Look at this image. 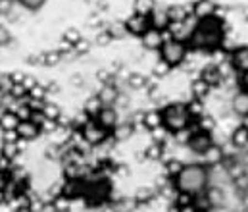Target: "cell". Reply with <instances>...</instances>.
<instances>
[{
    "label": "cell",
    "instance_id": "6da1fadb",
    "mask_svg": "<svg viewBox=\"0 0 248 212\" xmlns=\"http://www.w3.org/2000/svg\"><path fill=\"white\" fill-rule=\"evenodd\" d=\"M223 41H225V23L223 19L214 16V17L196 21L192 37L188 41V49L198 52H216L221 49Z\"/></svg>",
    "mask_w": 248,
    "mask_h": 212
},
{
    "label": "cell",
    "instance_id": "7a4b0ae2",
    "mask_svg": "<svg viewBox=\"0 0 248 212\" xmlns=\"http://www.w3.org/2000/svg\"><path fill=\"white\" fill-rule=\"evenodd\" d=\"M173 187L177 193H185L188 197L196 199L202 197L210 187V170L202 162L185 164L179 176L173 179Z\"/></svg>",
    "mask_w": 248,
    "mask_h": 212
},
{
    "label": "cell",
    "instance_id": "3957f363",
    "mask_svg": "<svg viewBox=\"0 0 248 212\" xmlns=\"http://www.w3.org/2000/svg\"><path fill=\"white\" fill-rule=\"evenodd\" d=\"M162 120H164V130L171 135H177L192 126L194 118L186 102H168L162 108Z\"/></svg>",
    "mask_w": 248,
    "mask_h": 212
},
{
    "label": "cell",
    "instance_id": "277c9868",
    "mask_svg": "<svg viewBox=\"0 0 248 212\" xmlns=\"http://www.w3.org/2000/svg\"><path fill=\"white\" fill-rule=\"evenodd\" d=\"M158 52H160V60H164L173 70L185 64V60L188 58V45L183 41H175L168 37Z\"/></svg>",
    "mask_w": 248,
    "mask_h": 212
},
{
    "label": "cell",
    "instance_id": "5b68a950",
    "mask_svg": "<svg viewBox=\"0 0 248 212\" xmlns=\"http://www.w3.org/2000/svg\"><path fill=\"white\" fill-rule=\"evenodd\" d=\"M79 133H81V139L87 143L89 147H100V145H104V143L110 139V131H106L96 120H89L81 130H79Z\"/></svg>",
    "mask_w": 248,
    "mask_h": 212
},
{
    "label": "cell",
    "instance_id": "8992f818",
    "mask_svg": "<svg viewBox=\"0 0 248 212\" xmlns=\"http://www.w3.org/2000/svg\"><path fill=\"white\" fill-rule=\"evenodd\" d=\"M214 145H216V143H214L212 133H210V131H202V130L190 131V135H188V139H186L188 150L194 152V154H198V156H202L204 152H208Z\"/></svg>",
    "mask_w": 248,
    "mask_h": 212
},
{
    "label": "cell",
    "instance_id": "52a82bcc",
    "mask_svg": "<svg viewBox=\"0 0 248 212\" xmlns=\"http://www.w3.org/2000/svg\"><path fill=\"white\" fill-rule=\"evenodd\" d=\"M112 193V185L106 181V179H98V181H93L85 187V199H89V203L93 205H100L104 203Z\"/></svg>",
    "mask_w": 248,
    "mask_h": 212
},
{
    "label": "cell",
    "instance_id": "ba28073f",
    "mask_svg": "<svg viewBox=\"0 0 248 212\" xmlns=\"http://www.w3.org/2000/svg\"><path fill=\"white\" fill-rule=\"evenodd\" d=\"M194 27H196V19L194 17H188L186 21H171L170 27H168V35H170V39L183 41V43L188 45Z\"/></svg>",
    "mask_w": 248,
    "mask_h": 212
},
{
    "label": "cell",
    "instance_id": "9c48e42d",
    "mask_svg": "<svg viewBox=\"0 0 248 212\" xmlns=\"http://www.w3.org/2000/svg\"><path fill=\"white\" fill-rule=\"evenodd\" d=\"M125 29H127V35H133V37H142L144 31L150 29V19L146 16H140V14H133L125 19Z\"/></svg>",
    "mask_w": 248,
    "mask_h": 212
},
{
    "label": "cell",
    "instance_id": "30bf717a",
    "mask_svg": "<svg viewBox=\"0 0 248 212\" xmlns=\"http://www.w3.org/2000/svg\"><path fill=\"white\" fill-rule=\"evenodd\" d=\"M164 33H166V31H160V29H154V27H150L148 31H144V35L140 37L142 49H144V50H150V52L160 50L162 45H164V41H166Z\"/></svg>",
    "mask_w": 248,
    "mask_h": 212
},
{
    "label": "cell",
    "instance_id": "8fae6325",
    "mask_svg": "<svg viewBox=\"0 0 248 212\" xmlns=\"http://www.w3.org/2000/svg\"><path fill=\"white\" fill-rule=\"evenodd\" d=\"M216 10H217V4L214 0H194L190 12H192V17L196 21H202V19H208V17H214L216 16Z\"/></svg>",
    "mask_w": 248,
    "mask_h": 212
},
{
    "label": "cell",
    "instance_id": "7c38bea8",
    "mask_svg": "<svg viewBox=\"0 0 248 212\" xmlns=\"http://www.w3.org/2000/svg\"><path fill=\"white\" fill-rule=\"evenodd\" d=\"M106 131H114L116 128H118V124H120V114H118V110L114 108V106H104L100 112H98V116L94 118Z\"/></svg>",
    "mask_w": 248,
    "mask_h": 212
},
{
    "label": "cell",
    "instance_id": "4fadbf2b",
    "mask_svg": "<svg viewBox=\"0 0 248 212\" xmlns=\"http://www.w3.org/2000/svg\"><path fill=\"white\" fill-rule=\"evenodd\" d=\"M41 133H43L41 131V126L37 122H33V120H21L19 126H17V137L25 143L39 139Z\"/></svg>",
    "mask_w": 248,
    "mask_h": 212
},
{
    "label": "cell",
    "instance_id": "5bb4252c",
    "mask_svg": "<svg viewBox=\"0 0 248 212\" xmlns=\"http://www.w3.org/2000/svg\"><path fill=\"white\" fill-rule=\"evenodd\" d=\"M229 64L231 68L239 73H245L248 71V47L243 45V47H237L231 54H229Z\"/></svg>",
    "mask_w": 248,
    "mask_h": 212
},
{
    "label": "cell",
    "instance_id": "9a60e30c",
    "mask_svg": "<svg viewBox=\"0 0 248 212\" xmlns=\"http://www.w3.org/2000/svg\"><path fill=\"white\" fill-rule=\"evenodd\" d=\"M148 19H150V27L160 29V31H168V27H170V23H171L170 12H168L166 6H156L154 12L148 16Z\"/></svg>",
    "mask_w": 248,
    "mask_h": 212
},
{
    "label": "cell",
    "instance_id": "2e32d148",
    "mask_svg": "<svg viewBox=\"0 0 248 212\" xmlns=\"http://www.w3.org/2000/svg\"><path fill=\"white\" fill-rule=\"evenodd\" d=\"M231 110L239 116V118H248V91H243L239 89L233 98H231Z\"/></svg>",
    "mask_w": 248,
    "mask_h": 212
},
{
    "label": "cell",
    "instance_id": "e0dca14e",
    "mask_svg": "<svg viewBox=\"0 0 248 212\" xmlns=\"http://www.w3.org/2000/svg\"><path fill=\"white\" fill-rule=\"evenodd\" d=\"M202 81H206L212 89L214 87H217L219 83H221V79H223V73H221V68L217 66V64H210V66H204L202 70H200V75H198Z\"/></svg>",
    "mask_w": 248,
    "mask_h": 212
},
{
    "label": "cell",
    "instance_id": "ac0fdd59",
    "mask_svg": "<svg viewBox=\"0 0 248 212\" xmlns=\"http://www.w3.org/2000/svg\"><path fill=\"white\" fill-rule=\"evenodd\" d=\"M142 126H144V130H148V131H156V130H160V128H164V120H162V110H156V108H152V110H146L144 114H142Z\"/></svg>",
    "mask_w": 248,
    "mask_h": 212
},
{
    "label": "cell",
    "instance_id": "d6986e66",
    "mask_svg": "<svg viewBox=\"0 0 248 212\" xmlns=\"http://www.w3.org/2000/svg\"><path fill=\"white\" fill-rule=\"evenodd\" d=\"M104 106H114L120 98V91L116 85H100V91L96 93Z\"/></svg>",
    "mask_w": 248,
    "mask_h": 212
},
{
    "label": "cell",
    "instance_id": "ffe728a7",
    "mask_svg": "<svg viewBox=\"0 0 248 212\" xmlns=\"http://www.w3.org/2000/svg\"><path fill=\"white\" fill-rule=\"evenodd\" d=\"M19 116L14 112V110H4L0 114V130L2 131H17V126H19Z\"/></svg>",
    "mask_w": 248,
    "mask_h": 212
},
{
    "label": "cell",
    "instance_id": "44dd1931",
    "mask_svg": "<svg viewBox=\"0 0 248 212\" xmlns=\"http://www.w3.org/2000/svg\"><path fill=\"white\" fill-rule=\"evenodd\" d=\"M127 85H129L131 89H135V91H144V89H148L150 81H148V77H146L144 73H140V71H131V73L127 75Z\"/></svg>",
    "mask_w": 248,
    "mask_h": 212
},
{
    "label": "cell",
    "instance_id": "7402d4cb",
    "mask_svg": "<svg viewBox=\"0 0 248 212\" xmlns=\"http://www.w3.org/2000/svg\"><path fill=\"white\" fill-rule=\"evenodd\" d=\"M102 108H104V104H102V100L98 98V95L89 97V98L85 100V104H83V112H85V114H87L91 120H94Z\"/></svg>",
    "mask_w": 248,
    "mask_h": 212
},
{
    "label": "cell",
    "instance_id": "603a6c76",
    "mask_svg": "<svg viewBox=\"0 0 248 212\" xmlns=\"http://www.w3.org/2000/svg\"><path fill=\"white\" fill-rule=\"evenodd\" d=\"M210 91H212V87H210L206 81H202L200 77H196V79L190 83V93H192V98L204 100V98L210 95Z\"/></svg>",
    "mask_w": 248,
    "mask_h": 212
},
{
    "label": "cell",
    "instance_id": "cb8c5ba5",
    "mask_svg": "<svg viewBox=\"0 0 248 212\" xmlns=\"http://www.w3.org/2000/svg\"><path fill=\"white\" fill-rule=\"evenodd\" d=\"M231 145L237 147V148H247L248 147V128L245 124L233 130V133H231Z\"/></svg>",
    "mask_w": 248,
    "mask_h": 212
},
{
    "label": "cell",
    "instance_id": "d4e9b609",
    "mask_svg": "<svg viewBox=\"0 0 248 212\" xmlns=\"http://www.w3.org/2000/svg\"><path fill=\"white\" fill-rule=\"evenodd\" d=\"M168 12H170L171 21H186L188 17H192V12L183 4H173V6L168 8Z\"/></svg>",
    "mask_w": 248,
    "mask_h": 212
},
{
    "label": "cell",
    "instance_id": "484cf974",
    "mask_svg": "<svg viewBox=\"0 0 248 212\" xmlns=\"http://www.w3.org/2000/svg\"><path fill=\"white\" fill-rule=\"evenodd\" d=\"M142 156H144L146 160H152V162L160 160V158L164 156V143L152 141L146 148H144V150H142Z\"/></svg>",
    "mask_w": 248,
    "mask_h": 212
},
{
    "label": "cell",
    "instance_id": "4316f807",
    "mask_svg": "<svg viewBox=\"0 0 248 212\" xmlns=\"http://www.w3.org/2000/svg\"><path fill=\"white\" fill-rule=\"evenodd\" d=\"M62 60H63V54L60 52V50H50V52H43V54H39V64H41V66H48V68H52V66H58Z\"/></svg>",
    "mask_w": 248,
    "mask_h": 212
},
{
    "label": "cell",
    "instance_id": "83f0119b",
    "mask_svg": "<svg viewBox=\"0 0 248 212\" xmlns=\"http://www.w3.org/2000/svg\"><path fill=\"white\" fill-rule=\"evenodd\" d=\"M156 8V0H133V14H140V16H150Z\"/></svg>",
    "mask_w": 248,
    "mask_h": 212
},
{
    "label": "cell",
    "instance_id": "f1b7e54d",
    "mask_svg": "<svg viewBox=\"0 0 248 212\" xmlns=\"http://www.w3.org/2000/svg\"><path fill=\"white\" fill-rule=\"evenodd\" d=\"M135 131V124L133 122H125V124H118V128L112 131V137H116L118 141H124V139H129Z\"/></svg>",
    "mask_w": 248,
    "mask_h": 212
},
{
    "label": "cell",
    "instance_id": "f546056e",
    "mask_svg": "<svg viewBox=\"0 0 248 212\" xmlns=\"http://www.w3.org/2000/svg\"><path fill=\"white\" fill-rule=\"evenodd\" d=\"M192 124H196V130H202V131H214V128H216V122H214V118L210 116V114H202V116H198V118H194L192 120Z\"/></svg>",
    "mask_w": 248,
    "mask_h": 212
},
{
    "label": "cell",
    "instance_id": "4dcf8cb0",
    "mask_svg": "<svg viewBox=\"0 0 248 212\" xmlns=\"http://www.w3.org/2000/svg\"><path fill=\"white\" fill-rule=\"evenodd\" d=\"M202 160H204L202 164H206L208 168H210V166H216V164L221 160V148H219L217 145H214L208 152H204V154H202Z\"/></svg>",
    "mask_w": 248,
    "mask_h": 212
},
{
    "label": "cell",
    "instance_id": "1f68e13d",
    "mask_svg": "<svg viewBox=\"0 0 248 212\" xmlns=\"http://www.w3.org/2000/svg\"><path fill=\"white\" fill-rule=\"evenodd\" d=\"M183 166H185V164H183L179 158H171V160H168L166 166H164V168H166V176L173 181V179L179 176V172L183 170Z\"/></svg>",
    "mask_w": 248,
    "mask_h": 212
},
{
    "label": "cell",
    "instance_id": "d6a6232c",
    "mask_svg": "<svg viewBox=\"0 0 248 212\" xmlns=\"http://www.w3.org/2000/svg\"><path fill=\"white\" fill-rule=\"evenodd\" d=\"M41 112H43V116L48 118V120H60V118H62V108H60L56 102H45Z\"/></svg>",
    "mask_w": 248,
    "mask_h": 212
},
{
    "label": "cell",
    "instance_id": "836d02e7",
    "mask_svg": "<svg viewBox=\"0 0 248 212\" xmlns=\"http://www.w3.org/2000/svg\"><path fill=\"white\" fill-rule=\"evenodd\" d=\"M46 95H48V89L45 87V85H41V83H37V85H33L31 89H29V100H39V102H45L46 100Z\"/></svg>",
    "mask_w": 248,
    "mask_h": 212
},
{
    "label": "cell",
    "instance_id": "e575fe53",
    "mask_svg": "<svg viewBox=\"0 0 248 212\" xmlns=\"http://www.w3.org/2000/svg\"><path fill=\"white\" fill-rule=\"evenodd\" d=\"M81 39H83V35H81V31H79L77 27H67L62 35V41L69 43V45H73V47H75Z\"/></svg>",
    "mask_w": 248,
    "mask_h": 212
},
{
    "label": "cell",
    "instance_id": "d590c367",
    "mask_svg": "<svg viewBox=\"0 0 248 212\" xmlns=\"http://www.w3.org/2000/svg\"><path fill=\"white\" fill-rule=\"evenodd\" d=\"M108 33H110V37H112L114 41H120V39H124L125 35H127V29H125V21H116V23H112V25L108 27Z\"/></svg>",
    "mask_w": 248,
    "mask_h": 212
},
{
    "label": "cell",
    "instance_id": "8d00e7d4",
    "mask_svg": "<svg viewBox=\"0 0 248 212\" xmlns=\"http://www.w3.org/2000/svg\"><path fill=\"white\" fill-rule=\"evenodd\" d=\"M69 205H71V199L69 197H65V195H56L54 199H52V207H54V211L56 212H67L69 211Z\"/></svg>",
    "mask_w": 248,
    "mask_h": 212
},
{
    "label": "cell",
    "instance_id": "74e56055",
    "mask_svg": "<svg viewBox=\"0 0 248 212\" xmlns=\"http://www.w3.org/2000/svg\"><path fill=\"white\" fill-rule=\"evenodd\" d=\"M152 199H156V191H154L152 187H142V189H139L137 195H135V201H137V203H150Z\"/></svg>",
    "mask_w": 248,
    "mask_h": 212
},
{
    "label": "cell",
    "instance_id": "f35d334b",
    "mask_svg": "<svg viewBox=\"0 0 248 212\" xmlns=\"http://www.w3.org/2000/svg\"><path fill=\"white\" fill-rule=\"evenodd\" d=\"M17 4L29 12H39L46 4V0H17Z\"/></svg>",
    "mask_w": 248,
    "mask_h": 212
},
{
    "label": "cell",
    "instance_id": "ab89813d",
    "mask_svg": "<svg viewBox=\"0 0 248 212\" xmlns=\"http://www.w3.org/2000/svg\"><path fill=\"white\" fill-rule=\"evenodd\" d=\"M60 130V120H48L45 118V122L41 124V131L43 133H56Z\"/></svg>",
    "mask_w": 248,
    "mask_h": 212
},
{
    "label": "cell",
    "instance_id": "60d3db41",
    "mask_svg": "<svg viewBox=\"0 0 248 212\" xmlns=\"http://www.w3.org/2000/svg\"><path fill=\"white\" fill-rule=\"evenodd\" d=\"M170 71H171V68H170L164 60H156V64H154V68H152L154 77H166V75H170Z\"/></svg>",
    "mask_w": 248,
    "mask_h": 212
},
{
    "label": "cell",
    "instance_id": "b9f144b4",
    "mask_svg": "<svg viewBox=\"0 0 248 212\" xmlns=\"http://www.w3.org/2000/svg\"><path fill=\"white\" fill-rule=\"evenodd\" d=\"M96 81H98L100 85H114V75H112V71L100 70L96 73Z\"/></svg>",
    "mask_w": 248,
    "mask_h": 212
},
{
    "label": "cell",
    "instance_id": "7bdbcfd3",
    "mask_svg": "<svg viewBox=\"0 0 248 212\" xmlns=\"http://www.w3.org/2000/svg\"><path fill=\"white\" fill-rule=\"evenodd\" d=\"M114 39L110 37V33H108V29H102L96 37H94V43L98 45V47H106V45H110Z\"/></svg>",
    "mask_w": 248,
    "mask_h": 212
},
{
    "label": "cell",
    "instance_id": "ee69618b",
    "mask_svg": "<svg viewBox=\"0 0 248 212\" xmlns=\"http://www.w3.org/2000/svg\"><path fill=\"white\" fill-rule=\"evenodd\" d=\"M91 50V43L89 41H85V39H81L75 47H73V52H75V56H83V54H87Z\"/></svg>",
    "mask_w": 248,
    "mask_h": 212
},
{
    "label": "cell",
    "instance_id": "f6af8a7d",
    "mask_svg": "<svg viewBox=\"0 0 248 212\" xmlns=\"http://www.w3.org/2000/svg\"><path fill=\"white\" fill-rule=\"evenodd\" d=\"M10 43H12V33H10V29L0 23V47H8Z\"/></svg>",
    "mask_w": 248,
    "mask_h": 212
},
{
    "label": "cell",
    "instance_id": "bcb514c9",
    "mask_svg": "<svg viewBox=\"0 0 248 212\" xmlns=\"http://www.w3.org/2000/svg\"><path fill=\"white\" fill-rule=\"evenodd\" d=\"M177 212H200V209H198L196 203H188V205H183V207H177Z\"/></svg>",
    "mask_w": 248,
    "mask_h": 212
},
{
    "label": "cell",
    "instance_id": "7dc6e473",
    "mask_svg": "<svg viewBox=\"0 0 248 212\" xmlns=\"http://www.w3.org/2000/svg\"><path fill=\"white\" fill-rule=\"evenodd\" d=\"M239 83H241V89H243V91H248V71L241 73V79H239Z\"/></svg>",
    "mask_w": 248,
    "mask_h": 212
},
{
    "label": "cell",
    "instance_id": "c3c4849f",
    "mask_svg": "<svg viewBox=\"0 0 248 212\" xmlns=\"http://www.w3.org/2000/svg\"><path fill=\"white\" fill-rule=\"evenodd\" d=\"M4 199H6V193H4V189H0V205L4 203Z\"/></svg>",
    "mask_w": 248,
    "mask_h": 212
}]
</instances>
